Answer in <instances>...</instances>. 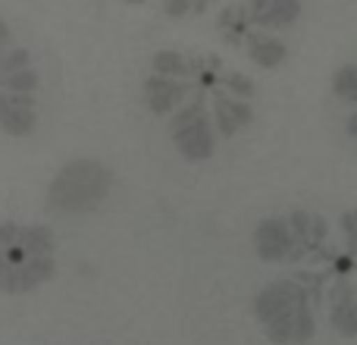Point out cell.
I'll use <instances>...</instances> for the list:
<instances>
[{
	"mask_svg": "<svg viewBox=\"0 0 357 345\" xmlns=\"http://www.w3.org/2000/svg\"><path fill=\"white\" fill-rule=\"evenodd\" d=\"M254 248H257V254L264 260L289 258V251L295 248V235H291V229H289V220H282V216L264 220L257 226V233H254Z\"/></svg>",
	"mask_w": 357,
	"mask_h": 345,
	"instance_id": "7a4b0ae2",
	"label": "cell"
},
{
	"mask_svg": "<svg viewBox=\"0 0 357 345\" xmlns=\"http://www.w3.org/2000/svg\"><path fill=\"white\" fill-rule=\"evenodd\" d=\"M289 229L295 235V242H307V233H310V214L307 210H291L289 214Z\"/></svg>",
	"mask_w": 357,
	"mask_h": 345,
	"instance_id": "30bf717a",
	"label": "cell"
},
{
	"mask_svg": "<svg viewBox=\"0 0 357 345\" xmlns=\"http://www.w3.org/2000/svg\"><path fill=\"white\" fill-rule=\"evenodd\" d=\"M345 129H348V135H351V142H357V110L351 113V117H348Z\"/></svg>",
	"mask_w": 357,
	"mask_h": 345,
	"instance_id": "9a60e30c",
	"label": "cell"
},
{
	"mask_svg": "<svg viewBox=\"0 0 357 345\" xmlns=\"http://www.w3.org/2000/svg\"><path fill=\"white\" fill-rule=\"evenodd\" d=\"M329 323H333V330H339L345 339H354L357 336V295H348V298L333 302Z\"/></svg>",
	"mask_w": 357,
	"mask_h": 345,
	"instance_id": "5b68a950",
	"label": "cell"
},
{
	"mask_svg": "<svg viewBox=\"0 0 357 345\" xmlns=\"http://www.w3.org/2000/svg\"><path fill=\"white\" fill-rule=\"evenodd\" d=\"M301 16V0H270L264 13L254 22L257 25H291Z\"/></svg>",
	"mask_w": 357,
	"mask_h": 345,
	"instance_id": "8992f818",
	"label": "cell"
},
{
	"mask_svg": "<svg viewBox=\"0 0 357 345\" xmlns=\"http://www.w3.org/2000/svg\"><path fill=\"white\" fill-rule=\"evenodd\" d=\"M304 302H307V292H304L295 279H276V283L266 286V289L254 298V314H257V321L270 323V321H276V317L295 311L298 304H304Z\"/></svg>",
	"mask_w": 357,
	"mask_h": 345,
	"instance_id": "6da1fadb",
	"label": "cell"
},
{
	"mask_svg": "<svg viewBox=\"0 0 357 345\" xmlns=\"http://www.w3.org/2000/svg\"><path fill=\"white\" fill-rule=\"evenodd\" d=\"M357 267V260H354V254L348 251V254H339L335 258V273H348V270H354Z\"/></svg>",
	"mask_w": 357,
	"mask_h": 345,
	"instance_id": "5bb4252c",
	"label": "cell"
},
{
	"mask_svg": "<svg viewBox=\"0 0 357 345\" xmlns=\"http://www.w3.org/2000/svg\"><path fill=\"white\" fill-rule=\"evenodd\" d=\"M354 270H357V267H354Z\"/></svg>",
	"mask_w": 357,
	"mask_h": 345,
	"instance_id": "e0dca14e",
	"label": "cell"
},
{
	"mask_svg": "<svg viewBox=\"0 0 357 345\" xmlns=\"http://www.w3.org/2000/svg\"><path fill=\"white\" fill-rule=\"evenodd\" d=\"M333 91H335V98H339V101L357 104V66H354V63H348V66H342L339 73H335Z\"/></svg>",
	"mask_w": 357,
	"mask_h": 345,
	"instance_id": "52a82bcc",
	"label": "cell"
},
{
	"mask_svg": "<svg viewBox=\"0 0 357 345\" xmlns=\"http://www.w3.org/2000/svg\"><path fill=\"white\" fill-rule=\"evenodd\" d=\"M220 101H222V107L229 110V117L235 119V126H248V123H251L254 113H251V107H248L241 98H232V101H229V98H220Z\"/></svg>",
	"mask_w": 357,
	"mask_h": 345,
	"instance_id": "8fae6325",
	"label": "cell"
},
{
	"mask_svg": "<svg viewBox=\"0 0 357 345\" xmlns=\"http://www.w3.org/2000/svg\"><path fill=\"white\" fill-rule=\"evenodd\" d=\"M222 82H226V88H229V91H232L235 98H241V101H245V98H251V94H254V82L248 79V75H241V73H229Z\"/></svg>",
	"mask_w": 357,
	"mask_h": 345,
	"instance_id": "7c38bea8",
	"label": "cell"
},
{
	"mask_svg": "<svg viewBox=\"0 0 357 345\" xmlns=\"http://www.w3.org/2000/svg\"><path fill=\"white\" fill-rule=\"evenodd\" d=\"M132 3H138V0H132Z\"/></svg>",
	"mask_w": 357,
	"mask_h": 345,
	"instance_id": "2e32d148",
	"label": "cell"
},
{
	"mask_svg": "<svg viewBox=\"0 0 357 345\" xmlns=\"http://www.w3.org/2000/svg\"><path fill=\"white\" fill-rule=\"evenodd\" d=\"M326 235H329L326 216L310 214V233H307V242H304V248H307V251H320V248L326 245Z\"/></svg>",
	"mask_w": 357,
	"mask_h": 345,
	"instance_id": "ba28073f",
	"label": "cell"
},
{
	"mask_svg": "<svg viewBox=\"0 0 357 345\" xmlns=\"http://www.w3.org/2000/svg\"><path fill=\"white\" fill-rule=\"evenodd\" d=\"M342 233L348 235V242H351V254L357 251V207L354 210H345V214H342Z\"/></svg>",
	"mask_w": 357,
	"mask_h": 345,
	"instance_id": "4fadbf2b",
	"label": "cell"
},
{
	"mask_svg": "<svg viewBox=\"0 0 357 345\" xmlns=\"http://www.w3.org/2000/svg\"><path fill=\"white\" fill-rule=\"evenodd\" d=\"M178 148L191 157V161H204V157L213 154V135H210V126L204 117L191 119V123L178 126Z\"/></svg>",
	"mask_w": 357,
	"mask_h": 345,
	"instance_id": "3957f363",
	"label": "cell"
},
{
	"mask_svg": "<svg viewBox=\"0 0 357 345\" xmlns=\"http://www.w3.org/2000/svg\"><path fill=\"white\" fill-rule=\"evenodd\" d=\"M248 50H251V60L257 63V66H264V69L279 66V63L289 57V50H285V44L279 41V38H273V35H257V31L248 38Z\"/></svg>",
	"mask_w": 357,
	"mask_h": 345,
	"instance_id": "277c9868",
	"label": "cell"
},
{
	"mask_svg": "<svg viewBox=\"0 0 357 345\" xmlns=\"http://www.w3.org/2000/svg\"><path fill=\"white\" fill-rule=\"evenodd\" d=\"M314 330H317L314 314H310V308L304 304V308H298V321H295V342H298V345L310 342V339H314Z\"/></svg>",
	"mask_w": 357,
	"mask_h": 345,
	"instance_id": "9c48e42d",
	"label": "cell"
}]
</instances>
